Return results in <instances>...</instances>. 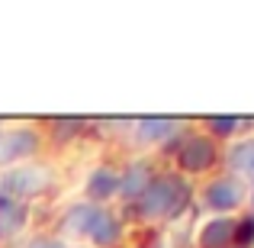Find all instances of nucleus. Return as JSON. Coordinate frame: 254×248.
I'll use <instances>...</instances> for the list:
<instances>
[{
  "label": "nucleus",
  "mask_w": 254,
  "mask_h": 248,
  "mask_svg": "<svg viewBox=\"0 0 254 248\" xmlns=\"http://www.w3.org/2000/svg\"><path fill=\"white\" fill-rule=\"evenodd\" d=\"M135 129H138V139H142V142H164L168 136L177 132V123L168 119V116H155V119H142Z\"/></svg>",
  "instance_id": "nucleus-12"
},
{
  "label": "nucleus",
  "mask_w": 254,
  "mask_h": 248,
  "mask_svg": "<svg viewBox=\"0 0 254 248\" xmlns=\"http://www.w3.org/2000/svg\"><path fill=\"white\" fill-rule=\"evenodd\" d=\"M97 216H100V206H93V203L71 206V210L64 213V219H62V236L87 239V236H90V229H93V223H97Z\"/></svg>",
  "instance_id": "nucleus-6"
},
{
  "label": "nucleus",
  "mask_w": 254,
  "mask_h": 248,
  "mask_svg": "<svg viewBox=\"0 0 254 248\" xmlns=\"http://www.w3.org/2000/svg\"><path fill=\"white\" fill-rule=\"evenodd\" d=\"M177 162L184 171H206L212 162H216V145L209 142V139H203V136H190L184 145H180V152H177Z\"/></svg>",
  "instance_id": "nucleus-5"
},
{
  "label": "nucleus",
  "mask_w": 254,
  "mask_h": 248,
  "mask_svg": "<svg viewBox=\"0 0 254 248\" xmlns=\"http://www.w3.org/2000/svg\"><path fill=\"white\" fill-rule=\"evenodd\" d=\"M190 200V187L177 174H161L151 177V184L145 187V193L138 197V213L145 219H161V216H177Z\"/></svg>",
  "instance_id": "nucleus-1"
},
{
  "label": "nucleus",
  "mask_w": 254,
  "mask_h": 248,
  "mask_svg": "<svg viewBox=\"0 0 254 248\" xmlns=\"http://www.w3.org/2000/svg\"><path fill=\"white\" fill-rule=\"evenodd\" d=\"M251 206H254V190H251Z\"/></svg>",
  "instance_id": "nucleus-17"
},
{
  "label": "nucleus",
  "mask_w": 254,
  "mask_h": 248,
  "mask_svg": "<svg viewBox=\"0 0 254 248\" xmlns=\"http://www.w3.org/2000/svg\"><path fill=\"white\" fill-rule=\"evenodd\" d=\"M0 187H3L0 197H13V200H23L26 203V197H36V193H42L45 187H49V171L23 165V167H16V171L6 174V177L0 180Z\"/></svg>",
  "instance_id": "nucleus-2"
},
{
  "label": "nucleus",
  "mask_w": 254,
  "mask_h": 248,
  "mask_svg": "<svg viewBox=\"0 0 254 248\" xmlns=\"http://www.w3.org/2000/svg\"><path fill=\"white\" fill-rule=\"evenodd\" d=\"M232 236H235V223L225 216H216L199 229V248H229Z\"/></svg>",
  "instance_id": "nucleus-8"
},
{
  "label": "nucleus",
  "mask_w": 254,
  "mask_h": 248,
  "mask_svg": "<svg viewBox=\"0 0 254 248\" xmlns=\"http://www.w3.org/2000/svg\"><path fill=\"white\" fill-rule=\"evenodd\" d=\"M206 126H209V132H216V136H232V132L238 129V116H209Z\"/></svg>",
  "instance_id": "nucleus-14"
},
{
  "label": "nucleus",
  "mask_w": 254,
  "mask_h": 248,
  "mask_svg": "<svg viewBox=\"0 0 254 248\" xmlns=\"http://www.w3.org/2000/svg\"><path fill=\"white\" fill-rule=\"evenodd\" d=\"M87 193L93 200H110L119 193V174L110 171V167H97V171L87 177Z\"/></svg>",
  "instance_id": "nucleus-10"
},
{
  "label": "nucleus",
  "mask_w": 254,
  "mask_h": 248,
  "mask_svg": "<svg viewBox=\"0 0 254 248\" xmlns=\"http://www.w3.org/2000/svg\"><path fill=\"white\" fill-rule=\"evenodd\" d=\"M26 248H64L62 239H49V236H39V239H32Z\"/></svg>",
  "instance_id": "nucleus-16"
},
{
  "label": "nucleus",
  "mask_w": 254,
  "mask_h": 248,
  "mask_svg": "<svg viewBox=\"0 0 254 248\" xmlns=\"http://www.w3.org/2000/svg\"><path fill=\"white\" fill-rule=\"evenodd\" d=\"M229 165L242 174H254V139H242L229 149Z\"/></svg>",
  "instance_id": "nucleus-13"
},
{
  "label": "nucleus",
  "mask_w": 254,
  "mask_h": 248,
  "mask_svg": "<svg viewBox=\"0 0 254 248\" xmlns=\"http://www.w3.org/2000/svg\"><path fill=\"white\" fill-rule=\"evenodd\" d=\"M203 200H206L209 210L229 213V210H235V206L245 200V184L238 177H219V180H212V184L206 187Z\"/></svg>",
  "instance_id": "nucleus-4"
},
{
  "label": "nucleus",
  "mask_w": 254,
  "mask_h": 248,
  "mask_svg": "<svg viewBox=\"0 0 254 248\" xmlns=\"http://www.w3.org/2000/svg\"><path fill=\"white\" fill-rule=\"evenodd\" d=\"M119 236H123V226H119V219L113 216V213H106V210H100V216H97V223H93V229H90V242L97 245V248H113L119 242Z\"/></svg>",
  "instance_id": "nucleus-9"
},
{
  "label": "nucleus",
  "mask_w": 254,
  "mask_h": 248,
  "mask_svg": "<svg viewBox=\"0 0 254 248\" xmlns=\"http://www.w3.org/2000/svg\"><path fill=\"white\" fill-rule=\"evenodd\" d=\"M151 184V171H148V165H132L129 171L119 177V193L123 197H132V200H138L145 193V187Z\"/></svg>",
  "instance_id": "nucleus-11"
},
{
  "label": "nucleus",
  "mask_w": 254,
  "mask_h": 248,
  "mask_svg": "<svg viewBox=\"0 0 254 248\" xmlns=\"http://www.w3.org/2000/svg\"><path fill=\"white\" fill-rule=\"evenodd\" d=\"M36 149H39V136L29 126L0 132V165H13L19 158H29V155H36Z\"/></svg>",
  "instance_id": "nucleus-3"
},
{
  "label": "nucleus",
  "mask_w": 254,
  "mask_h": 248,
  "mask_svg": "<svg viewBox=\"0 0 254 248\" xmlns=\"http://www.w3.org/2000/svg\"><path fill=\"white\" fill-rule=\"evenodd\" d=\"M26 219H29V210L23 200L0 197V239H13L16 232H23Z\"/></svg>",
  "instance_id": "nucleus-7"
},
{
  "label": "nucleus",
  "mask_w": 254,
  "mask_h": 248,
  "mask_svg": "<svg viewBox=\"0 0 254 248\" xmlns=\"http://www.w3.org/2000/svg\"><path fill=\"white\" fill-rule=\"evenodd\" d=\"M235 239L242 248H248V245H254V216H248V219H242V223H235Z\"/></svg>",
  "instance_id": "nucleus-15"
}]
</instances>
